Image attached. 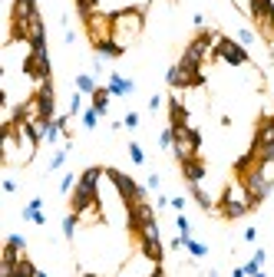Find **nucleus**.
Returning a JSON list of instances; mask_svg holds the SVG:
<instances>
[{
  "label": "nucleus",
  "mask_w": 274,
  "mask_h": 277,
  "mask_svg": "<svg viewBox=\"0 0 274 277\" xmlns=\"http://www.w3.org/2000/svg\"><path fill=\"white\" fill-rule=\"evenodd\" d=\"M106 86H109L112 99H126V96H132V93H136V82H132V79H126L122 73H116V69H112V73H109Z\"/></svg>",
  "instance_id": "2"
},
{
  "label": "nucleus",
  "mask_w": 274,
  "mask_h": 277,
  "mask_svg": "<svg viewBox=\"0 0 274 277\" xmlns=\"http://www.w3.org/2000/svg\"><path fill=\"white\" fill-rule=\"evenodd\" d=\"M159 145H162V152H172V145H175V132H172V126H165L162 132H159Z\"/></svg>",
  "instance_id": "13"
},
{
  "label": "nucleus",
  "mask_w": 274,
  "mask_h": 277,
  "mask_svg": "<svg viewBox=\"0 0 274 277\" xmlns=\"http://www.w3.org/2000/svg\"><path fill=\"white\" fill-rule=\"evenodd\" d=\"M139 122H142V116H139L136 109H129V113L122 116V129H129V132H136V129H139Z\"/></svg>",
  "instance_id": "12"
},
{
  "label": "nucleus",
  "mask_w": 274,
  "mask_h": 277,
  "mask_svg": "<svg viewBox=\"0 0 274 277\" xmlns=\"http://www.w3.org/2000/svg\"><path fill=\"white\" fill-rule=\"evenodd\" d=\"M244 241H248V244H255V241H258V228H244Z\"/></svg>",
  "instance_id": "21"
},
{
  "label": "nucleus",
  "mask_w": 274,
  "mask_h": 277,
  "mask_svg": "<svg viewBox=\"0 0 274 277\" xmlns=\"http://www.w3.org/2000/svg\"><path fill=\"white\" fill-rule=\"evenodd\" d=\"M96 89H99V82H96V76H93V73H80V76H76V93L93 96Z\"/></svg>",
  "instance_id": "5"
},
{
  "label": "nucleus",
  "mask_w": 274,
  "mask_h": 277,
  "mask_svg": "<svg viewBox=\"0 0 274 277\" xmlns=\"http://www.w3.org/2000/svg\"><path fill=\"white\" fill-rule=\"evenodd\" d=\"M89 106L96 109L99 116H109V106H112V93H109V86H99L93 96H89Z\"/></svg>",
  "instance_id": "4"
},
{
  "label": "nucleus",
  "mask_w": 274,
  "mask_h": 277,
  "mask_svg": "<svg viewBox=\"0 0 274 277\" xmlns=\"http://www.w3.org/2000/svg\"><path fill=\"white\" fill-rule=\"evenodd\" d=\"M231 277H248V274H244V267H235V271H231Z\"/></svg>",
  "instance_id": "23"
},
{
  "label": "nucleus",
  "mask_w": 274,
  "mask_h": 277,
  "mask_svg": "<svg viewBox=\"0 0 274 277\" xmlns=\"http://www.w3.org/2000/svg\"><path fill=\"white\" fill-rule=\"evenodd\" d=\"M129 158H132V165H145V149L139 142H129Z\"/></svg>",
  "instance_id": "15"
},
{
  "label": "nucleus",
  "mask_w": 274,
  "mask_h": 277,
  "mask_svg": "<svg viewBox=\"0 0 274 277\" xmlns=\"http://www.w3.org/2000/svg\"><path fill=\"white\" fill-rule=\"evenodd\" d=\"M264 261H268V251H264V247H258V251L251 254V261H248V264H241V267H244V274H248V277H255V274L264 267Z\"/></svg>",
  "instance_id": "6"
},
{
  "label": "nucleus",
  "mask_w": 274,
  "mask_h": 277,
  "mask_svg": "<svg viewBox=\"0 0 274 277\" xmlns=\"http://www.w3.org/2000/svg\"><path fill=\"white\" fill-rule=\"evenodd\" d=\"M76 228H80V214L66 211V218H63V238H66V241H76Z\"/></svg>",
  "instance_id": "8"
},
{
  "label": "nucleus",
  "mask_w": 274,
  "mask_h": 277,
  "mask_svg": "<svg viewBox=\"0 0 274 277\" xmlns=\"http://www.w3.org/2000/svg\"><path fill=\"white\" fill-rule=\"evenodd\" d=\"M76 182H80V175H76V172H66V175L60 178V191H63V195H73Z\"/></svg>",
  "instance_id": "11"
},
{
  "label": "nucleus",
  "mask_w": 274,
  "mask_h": 277,
  "mask_svg": "<svg viewBox=\"0 0 274 277\" xmlns=\"http://www.w3.org/2000/svg\"><path fill=\"white\" fill-rule=\"evenodd\" d=\"M66 155H69V142H63L60 149L53 152V158H50V165H46V169H50V172H60L63 165H66Z\"/></svg>",
  "instance_id": "9"
},
{
  "label": "nucleus",
  "mask_w": 274,
  "mask_h": 277,
  "mask_svg": "<svg viewBox=\"0 0 274 277\" xmlns=\"http://www.w3.org/2000/svg\"><path fill=\"white\" fill-rule=\"evenodd\" d=\"M175 228H179V234H182V238H192V221L185 218V211H182V214H175Z\"/></svg>",
  "instance_id": "14"
},
{
  "label": "nucleus",
  "mask_w": 274,
  "mask_h": 277,
  "mask_svg": "<svg viewBox=\"0 0 274 277\" xmlns=\"http://www.w3.org/2000/svg\"><path fill=\"white\" fill-rule=\"evenodd\" d=\"M83 109H86V106H83V93H73V99H69V109H66V113H69V116H83Z\"/></svg>",
  "instance_id": "16"
},
{
  "label": "nucleus",
  "mask_w": 274,
  "mask_h": 277,
  "mask_svg": "<svg viewBox=\"0 0 274 277\" xmlns=\"http://www.w3.org/2000/svg\"><path fill=\"white\" fill-rule=\"evenodd\" d=\"M185 251L192 254L195 261H202V258H208V244H202V241H195V238H185Z\"/></svg>",
  "instance_id": "10"
},
{
  "label": "nucleus",
  "mask_w": 274,
  "mask_h": 277,
  "mask_svg": "<svg viewBox=\"0 0 274 277\" xmlns=\"http://www.w3.org/2000/svg\"><path fill=\"white\" fill-rule=\"evenodd\" d=\"M17 188H20V185L13 182V178H4V191H7V195H13V191H17Z\"/></svg>",
  "instance_id": "22"
},
{
  "label": "nucleus",
  "mask_w": 274,
  "mask_h": 277,
  "mask_svg": "<svg viewBox=\"0 0 274 277\" xmlns=\"http://www.w3.org/2000/svg\"><path fill=\"white\" fill-rule=\"evenodd\" d=\"M179 172H182V178H185V185H205V178H208L205 155H192V158H185V162H179Z\"/></svg>",
  "instance_id": "1"
},
{
  "label": "nucleus",
  "mask_w": 274,
  "mask_h": 277,
  "mask_svg": "<svg viewBox=\"0 0 274 277\" xmlns=\"http://www.w3.org/2000/svg\"><path fill=\"white\" fill-rule=\"evenodd\" d=\"M172 208H175V214H182V211H185V198L175 195V198H172Z\"/></svg>",
  "instance_id": "20"
},
{
  "label": "nucleus",
  "mask_w": 274,
  "mask_h": 277,
  "mask_svg": "<svg viewBox=\"0 0 274 277\" xmlns=\"http://www.w3.org/2000/svg\"><path fill=\"white\" fill-rule=\"evenodd\" d=\"M235 40H238V43L244 46V50H248V46L255 43V30H248V26H241V30H238V37H235Z\"/></svg>",
  "instance_id": "17"
},
{
  "label": "nucleus",
  "mask_w": 274,
  "mask_h": 277,
  "mask_svg": "<svg viewBox=\"0 0 274 277\" xmlns=\"http://www.w3.org/2000/svg\"><path fill=\"white\" fill-rule=\"evenodd\" d=\"M23 221H30V225H37V228H43V225H46V214H43V198H40V195H33L30 202L23 205Z\"/></svg>",
  "instance_id": "3"
},
{
  "label": "nucleus",
  "mask_w": 274,
  "mask_h": 277,
  "mask_svg": "<svg viewBox=\"0 0 274 277\" xmlns=\"http://www.w3.org/2000/svg\"><path fill=\"white\" fill-rule=\"evenodd\" d=\"M159 109H162V96H149V113H159Z\"/></svg>",
  "instance_id": "19"
},
{
  "label": "nucleus",
  "mask_w": 274,
  "mask_h": 277,
  "mask_svg": "<svg viewBox=\"0 0 274 277\" xmlns=\"http://www.w3.org/2000/svg\"><path fill=\"white\" fill-rule=\"evenodd\" d=\"M145 188H149V191H159V188H162V178H159V172H152V175L145 178Z\"/></svg>",
  "instance_id": "18"
},
{
  "label": "nucleus",
  "mask_w": 274,
  "mask_h": 277,
  "mask_svg": "<svg viewBox=\"0 0 274 277\" xmlns=\"http://www.w3.org/2000/svg\"><path fill=\"white\" fill-rule=\"evenodd\" d=\"M33 277H46V274H43V271H37V274H33Z\"/></svg>",
  "instance_id": "25"
},
{
  "label": "nucleus",
  "mask_w": 274,
  "mask_h": 277,
  "mask_svg": "<svg viewBox=\"0 0 274 277\" xmlns=\"http://www.w3.org/2000/svg\"><path fill=\"white\" fill-rule=\"evenodd\" d=\"M99 119H103V116H99V113H96V109H93V106H86V109H83V116H80V126H83V129H86V132H93V129H96V126H99Z\"/></svg>",
  "instance_id": "7"
},
{
  "label": "nucleus",
  "mask_w": 274,
  "mask_h": 277,
  "mask_svg": "<svg viewBox=\"0 0 274 277\" xmlns=\"http://www.w3.org/2000/svg\"><path fill=\"white\" fill-rule=\"evenodd\" d=\"M255 277H268V274H264V271H258V274H255Z\"/></svg>",
  "instance_id": "24"
}]
</instances>
